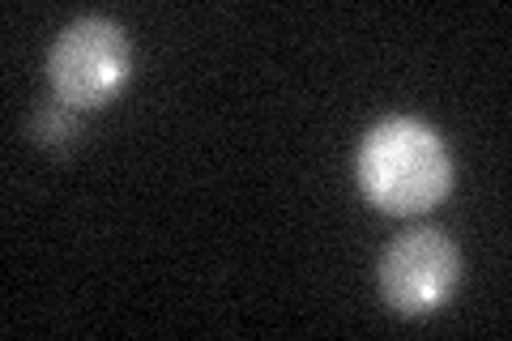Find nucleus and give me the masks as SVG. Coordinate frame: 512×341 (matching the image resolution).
I'll return each mask as SVG.
<instances>
[{
  "mask_svg": "<svg viewBox=\"0 0 512 341\" xmlns=\"http://www.w3.org/2000/svg\"><path fill=\"white\" fill-rule=\"evenodd\" d=\"M355 175L367 205L393 218H414L436 209L453 188V158L440 133L419 116H389L367 128Z\"/></svg>",
  "mask_w": 512,
  "mask_h": 341,
  "instance_id": "nucleus-1",
  "label": "nucleus"
},
{
  "mask_svg": "<svg viewBox=\"0 0 512 341\" xmlns=\"http://www.w3.org/2000/svg\"><path fill=\"white\" fill-rule=\"evenodd\" d=\"M133 56H128L124 30L111 18H77L56 35L47 52V81H52L56 103L73 111H94L111 103L124 90Z\"/></svg>",
  "mask_w": 512,
  "mask_h": 341,
  "instance_id": "nucleus-2",
  "label": "nucleus"
},
{
  "mask_svg": "<svg viewBox=\"0 0 512 341\" xmlns=\"http://www.w3.org/2000/svg\"><path fill=\"white\" fill-rule=\"evenodd\" d=\"M380 295L397 316H427L448 303L461 282V252L436 226L397 235L380 256Z\"/></svg>",
  "mask_w": 512,
  "mask_h": 341,
  "instance_id": "nucleus-3",
  "label": "nucleus"
}]
</instances>
